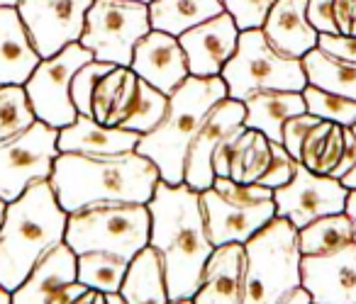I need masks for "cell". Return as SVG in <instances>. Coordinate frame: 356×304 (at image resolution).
<instances>
[{
  "instance_id": "5bb4252c",
  "label": "cell",
  "mask_w": 356,
  "mask_h": 304,
  "mask_svg": "<svg viewBox=\"0 0 356 304\" xmlns=\"http://www.w3.org/2000/svg\"><path fill=\"white\" fill-rule=\"evenodd\" d=\"M244 117H247V108H244L242 100H234V98L220 100V103L210 110L208 117L200 124V129L195 132L193 142H191L188 153H186V185H191L198 192L213 187L215 149H218L220 139H222L225 134L232 132L239 124H244Z\"/></svg>"
},
{
  "instance_id": "f35d334b",
  "label": "cell",
  "mask_w": 356,
  "mask_h": 304,
  "mask_svg": "<svg viewBox=\"0 0 356 304\" xmlns=\"http://www.w3.org/2000/svg\"><path fill=\"white\" fill-rule=\"evenodd\" d=\"M247 129V124H239L234 127L232 132H227L222 139H220L218 149L213 153V171H215V178H229V168H232V153H234V146H237L239 137L242 132Z\"/></svg>"
},
{
  "instance_id": "cb8c5ba5",
  "label": "cell",
  "mask_w": 356,
  "mask_h": 304,
  "mask_svg": "<svg viewBox=\"0 0 356 304\" xmlns=\"http://www.w3.org/2000/svg\"><path fill=\"white\" fill-rule=\"evenodd\" d=\"M244 108H247L244 124L266 134L276 144H283V127L288 119L307 112L302 93L293 90H259L244 100Z\"/></svg>"
},
{
  "instance_id": "3957f363",
  "label": "cell",
  "mask_w": 356,
  "mask_h": 304,
  "mask_svg": "<svg viewBox=\"0 0 356 304\" xmlns=\"http://www.w3.org/2000/svg\"><path fill=\"white\" fill-rule=\"evenodd\" d=\"M69 212L59 205L51 180L30 185L8 202L0 226V285L15 292L54 246L64 244Z\"/></svg>"
},
{
  "instance_id": "74e56055",
  "label": "cell",
  "mask_w": 356,
  "mask_h": 304,
  "mask_svg": "<svg viewBox=\"0 0 356 304\" xmlns=\"http://www.w3.org/2000/svg\"><path fill=\"white\" fill-rule=\"evenodd\" d=\"M296 171H298V161H296V158H293L291 153L286 151V146H283V144L273 142V161H271V168H268V173L261 178V183H259V185L271 187V190H278V187L288 185V183L293 180Z\"/></svg>"
},
{
  "instance_id": "7dc6e473",
  "label": "cell",
  "mask_w": 356,
  "mask_h": 304,
  "mask_svg": "<svg viewBox=\"0 0 356 304\" xmlns=\"http://www.w3.org/2000/svg\"><path fill=\"white\" fill-rule=\"evenodd\" d=\"M351 129H354V134H356V124ZM341 183H344L346 190H356V163H354V168H351V171L346 173L344 178H341Z\"/></svg>"
},
{
  "instance_id": "277c9868",
  "label": "cell",
  "mask_w": 356,
  "mask_h": 304,
  "mask_svg": "<svg viewBox=\"0 0 356 304\" xmlns=\"http://www.w3.org/2000/svg\"><path fill=\"white\" fill-rule=\"evenodd\" d=\"M225 98H229V93L222 76H215V78L188 76L168 95L163 119L139 139L137 146L142 156L156 163L163 183L168 185L186 183V153L191 142L210 110Z\"/></svg>"
},
{
  "instance_id": "7a4b0ae2",
  "label": "cell",
  "mask_w": 356,
  "mask_h": 304,
  "mask_svg": "<svg viewBox=\"0 0 356 304\" xmlns=\"http://www.w3.org/2000/svg\"><path fill=\"white\" fill-rule=\"evenodd\" d=\"M56 200L69 214L90 205L137 202L149 205L156 183L161 180L156 163L139 151L90 156V153H59L51 173Z\"/></svg>"
},
{
  "instance_id": "8fae6325",
  "label": "cell",
  "mask_w": 356,
  "mask_h": 304,
  "mask_svg": "<svg viewBox=\"0 0 356 304\" xmlns=\"http://www.w3.org/2000/svg\"><path fill=\"white\" fill-rule=\"evenodd\" d=\"M273 200H276V217H286L293 226L302 229L320 217L346 212L349 190L339 178L320 176L298 163L293 180L273 190Z\"/></svg>"
},
{
  "instance_id": "1f68e13d",
  "label": "cell",
  "mask_w": 356,
  "mask_h": 304,
  "mask_svg": "<svg viewBox=\"0 0 356 304\" xmlns=\"http://www.w3.org/2000/svg\"><path fill=\"white\" fill-rule=\"evenodd\" d=\"M37 122L25 85H0V142L17 137Z\"/></svg>"
},
{
  "instance_id": "c3c4849f",
  "label": "cell",
  "mask_w": 356,
  "mask_h": 304,
  "mask_svg": "<svg viewBox=\"0 0 356 304\" xmlns=\"http://www.w3.org/2000/svg\"><path fill=\"white\" fill-rule=\"evenodd\" d=\"M346 214L354 219V226H356V190H349V200H346Z\"/></svg>"
},
{
  "instance_id": "ee69618b",
  "label": "cell",
  "mask_w": 356,
  "mask_h": 304,
  "mask_svg": "<svg viewBox=\"0 0 356 304\" xmlns=\"http://www.w3.org/2000/svg\"><path fill=\"white\" fill-rule=\"evenodd\" d=\"M74 304H127L122 294H108V292H98V289H86Z\"/></svg>"
},
{
  "instance_id": "d590c367",
  "label": "cell",
  "mask_w": 356,
  "mask_h": 304,
  "mask_svg": "<svg viewBox=\"0 0 356 304\" xmlns=\"http://www.w3.org/2000/svg\"><path fill=\"white\" fill-rule=\"evenodd\" d=\"M222 3H225V10L234 17L239 32L261 30L271 8L276 6V0H222Z\"/></svg>"
},
{
  "instance_id": "4316f807",
  "label": "cell",
  "mask_w": 356,
  "mask_h": 304,
  "mask_svg": "<svg viewBox=\"0 0 356 304\" xmlns=\"http://www.w3.org/2000/svg\"><path fill=\"white\" fill-rule=\"evenodd\" d=\"M344 156V127L330 119H317L300 144L298 163L320 176H332Z\"/></svg>"
},
{
  "instance_id": "52a82bcc",
  "label": "cell",
  "mask_w": 356,
  "mask_h": 304,
  "mask_svg": "<svg viewBox=\"0 0 356 304\" xmlns=\"http://www.w3.org/2000/svg\"><path fill=\"white\" fill-rule=\"evenodd\" d=\"M227 93L234 100H247L259 90H293L302 93L307 88V76L302 59L286 54L271 44L264 30L239 32V44L234 56L222 71Z\"/></svg>"
},
{
  "instance_id": "b9f144b4",
  "label": "cell",
  "mask_w": 356,
  "mask_h": 304,
  "mask_svg": "<svg viewBox=\"0 0 356 304\" xmlns=\"http://www.w3.org/2000/svg\"><path fill=\"white\" fill-rule=\"evenodd\" d=\"M337 35L356 37V0H334Z\"/></svg>"
},
{
  "instance_id": "7402d4cb",
  "label": "cell",
  "mask_w": 356,
  "mask_h": 304,
  "mask_svg": "<svg viewBox=\"0 0 356 304\" xmlns=\"http://www.w3.org/2000/svg\"><path fill=\"white\" fill-rule=\"evenodd\" d=\"M79 273V255L69 248V244H59L35 265L27 280L13 292V304H49L51 297L74 282Z\"/></svg>"
},
{
  "instance_id": "7bdbcfd3",
  "label": "cell",
  "mask_w": 356,
  "mask_h": 304,
  "mask_svg": "<svg viewBox=\"0 0 356 304\" xmlns=\"http://www.w3.org/2000/svg\"><path fill=\"white\" fill-rule=\"evenodd\" d=\"M356 163V134L351 127H344V156H341V163L337 166V171L332 173V178H344L346 173L354 168Z\"/></svg>"
},
{
  "instance_id": "30bf717a",
  "label": "cell",
  "mask_w": 356,
  "mask_h": 304,
  "mask_svg": "<svg viewBox=\"0 0 356 304\" xmlns=\"http://www.w3.org/2000/svg\"><path fill=\"white\" fill-rule=\"evenodd\" d=\"M93 59V51L86 49L81 42H74L59 54L40 61L35 74L25 83L27 98H30L37 119L56 129H64L76 122L79 110L71 100V81L81 66Z\"/></svg>"
},
{
  "instance_id": "9a60e30c",
  "label": "cell",
  "mask_w": 356,
  "mask_h": 304,
  "mask_svg": "<svg viewBox=\"0 0 356 304\" xmlns=\"http://www.w3.org/2000/svg\"><path fill=\"white\" fill-rule=\"evenodd\" d=\"M178 42L186 51L191 76L215 78V76H222L227 61L237 51L239 27L229 12H222L213 20L195 25L193 30L184 32Z\"/></svg>"
},
{
  "instance_id": "4fadbf2b",
  "label": "cell",
  "mask_w": 356,
  "mask_h": 304,
  "mask_svg": "<svg viewBox=\"0 0 356 304\" xmlns=\"http://www.w3.org/2000/svg\"><path fill=\"white\" fill-rule=\"evenodd\" d=\"M300 278L315 304H356V241L325 255H302Z\"/></svg>"
},
{
  "instance_id": "7c38bea8",
  "label": "cell",
  "mask_w": 356,
  "mask_h": 304,
  "mask_svg": "<svg viewBox=\"0 0 356 304\" xmlns=\"http://www.w3.org/2000/svg\"><path fill=\"white\" fill-rule=\"evenodd\" d=\"M93 0H17V12L42 59L81 42Z\"/></svg>"
},
{
  "instance_id": "d4e9b609",
  "label": "cell",
  "mask_w": 356,
  "mask_h": 304,
  "mask_svg": "<svg viewBox=\"0 0 356 304\" xmlns=\"http://www.w3.org/2000/svg\"><path fill=\"white\" fill-rule=\"evenodd\" d=\"M120 294L127 304H171L161 255L152 246L132 258Z\"/></svg>"
},
{
  "instance_id": "5b68a950",
  "label": "cell",
  "mask_w": 356,
  "mask_h": 304,
  "mask_svg": "<svg viewBox=\"0 0 356 304\" xmlns=\"http://www.w3.org/2000/svg\"><path fill=\"white\" fill-rule=\"evenodd\" d=\"M244 304H278L291 289L302 285L298 226H293L286 217H273L244 244Z\"/></svg>"
},
{
  "instance_id": "8992f818",
  "label": "cell",
  "mask_w": 356,
  "mask_h": 304,
  "mask_svg": "<svg viewBox=\"0 0 356 304\" xmlns=\"http://www.w3.org/2000/svg\"><path fill=\"white\" fill-rule=\"evenodd\" d=\"M152 214L147 205L137 202H108L90 205L69 214L66 244L76 255L103 251L132 260L149 246Z\"/></svg>"
},
{
  "instance_id": "816d5d0a",
  "label": "cell",
  "mask_w": 356,
  "mask_h": 304,
  "mask_svg": "<svg viewBox=\"0 0 356 304\" xmlns=\"http://www.w3.org/2000/svg\"><path fill=\"white\" fill-rule=\"evenodd\" d=\"M0 6H17V0H0Z\"/></svg>"
},
{
  "instance_id": "f907efd6",
  "label": "cell",
  "mask_w": 356,
  "mask_h": 304,
  "mask_svg": "<svg viewBox=\"0 0 356 304\" xmlns=\"http://www.w3.org/2000/svg\"><path fill=\"white\" fill-rule=\"evenodd\" d=\"M6 207H8V202L0 200V226H3V217H6Z\"/></svg>"
},
{
  "instance_id": "9c48e42d",
  "label": "cell",
  "mask_w": 356,
  "mask_h": 304,
  "mask_svg": "<svg viewBox=\"0 0 356 304\" xmlns=\"http://www.w3.org/2000/svg\"><path fill=\"white\" fill-rule=\"evenodd\" d=\"M59 153V129L42 119L0 142V200L15 202L30 185L49 180Z\"/></svg>"
},
{
  "instance_id": "d6986e66",
  "label": "cell",
  "mask_w": 356,
  "mask_h": 304,
  "mask_svg": "<svg viewBox=\"0 0 356 304\" xmlns=\"http://www.w3.org/2000/svg\"><path fill=\"white\" fill-rule=\"evenodd\" d=\"M42 56L15 6H0V85H25Z\"/></svg>"
},
{
  "instance_id": "6da1fadb",
  "label": "cell",
  "mask_w": 356,
  "mask_h": 304,
  "mask_svg": "<svg viewBox=\"0 0 356 304\" xmlns=\"http://www.w3.org/2000/svg\"><path fill=\"white\" fill-rule=\"evenodd\" d=\"M147 207L152 214L149 246L161 255L168 299H193L215 251L208 236L200 192L186 183L168 185L159 180Z\"/></svg>"
},
{
  "instance_id": "f1b7e54d",
  "label": "cell",
  "mask_w": 356,
  "mask_h": 304,
  "mask_svg": "<svg viewBox=\"0 0 356 304\" xmlns=\"http://www.w3.org/2000/svg\"><path fill=\"white\" fill-rule=\"evenodd\" d=\"M356 241V226L346 212L327 214L298 229V244L302 255H325Z\"/></svg>"
},
{
  "instance_id": "60d3db41",
  "label": "cell",
  "mask_w": 356,
  "mask_h": 304,
  "mask_svg": "<svg viewBox=\"0 0 356 304\" xmlns=\"http://www.w3.org/2000/svg\"><path fill=\"white\" fill-rule=\"evenodd\" d=\"M317 47L322 51L332 56H339V59L354 61L356 64V37H346V35H320Z\"/></svg>"
},
{
  "instance_id": "83f0119b",
  "label": "cell",
  "mask_w": 356,
  "mask_h": 304,
  "mask_svg": "<svg viewBox=\"0 0 356 304\" xmlns=\"http://www.w3.org/2000/svg\"><path fill=\"white\" fill-rule=\"evenodd\" d=\"M302 69H305L307 76V85H315V88L330 90V93H337L341 98L356 100L354 61L332 56L327 51H322L320 47H315V49L302 56Z\"/></svg>"
},
{
  "instance_id": "2e32d148",
  "label": "cell",
  "mask_w": 356,
  "mask_h": 304,
  "mask_svg": "<svg viewBox=\"0 0 356 304\" xmlns=\"http://www.w3.org/2000/svg\"><path fill=\"white\" fill-rule=\"evenodd\" d=\"M200 202H203L208 236L215 248L225 244H247L257 231H261L276 217V200L242 207L225 200L215 187L200 192Z\"/></svg>"
},
{
  "instance_id": "ac0fdd59",
  "label": "cell",
  "mask_w": 356,
  "mask_h": 304,
  "mask_svg": "<svg viewBox=\"0 0 356 304\" xmlns=\"http://www.w3.org/2000/svg\"><path fill=\"white\" fill-rule=\"evenodd\" d=\"M247 278V251L244 244L218 246L203 273V285L195 292L193 304H244Z\"/></svg>"
},
{
  "instance_id": "f546056e",
  "label": "cell",
  "mask_w": 356,
  "mask_h": 304,
  "mask_svg": "<svg viewBox=\"0 0 356 304\" xmlns=\"http://www.w3.org/2000/svg\"><path fill=\"white\" fill-rule=\"evenodd\" d=\"M273 161V142L257 129H244L232 153L229 178L244 185H259Z\"/></svg>"
},
{
  "instance_id": "d6a6232c",
  "label": "cell",
  "mask_w": 356,
  "mask_h": 304,
  "mask_svg": "<svg viewBox=\"0 0 356 304\" xmlns=\"http://www.w3.org/2000/svg\"><path fill=\"white\" fill-rule=\"evenodd\" d=\"M166 108H168V95L156 90L154 85H149L147 81L139 78V98H137V105H134L132 115L124 119L122 129H129V132H139L149 134L159 122L163 119L166 115Z\"/></svg>"
},
{
  "instance_id": "f6af8a7d",
  "label": "cell",
  "mask_w": 356,
  "mask_h": 304,
  "mask_svg": "<svg viewBox=\"0 0 356 304\" xmlns=\"http://www.w3.org/2000/svg\"><path fill=\"white\" fill-rule=\"evenodd\" d=\"M86 289H88V287H86V285H81L79 280H74V282H66L64 287H59V292L51 297L49 304H74L76 299L86 292Z\"/></svg>"
},
{
  "instance_id": "bcb514c9",
  "label": "cell",
  "mask_w": 356,
  "mask_h": 304,
  "mask_svg": "<svg viewBox=\"0 0 356 304\" xmlns=\"http://www.w3.org/2000/svg\"><path fill=\"white\" fill-rule=\"evenodd\" d=\"M278 304H312V297H310V292L300 285V287L291 289V292H288Z\"/></svg>"
},
{
  "instance_id": "836d02e7",
  "label": "cell",
  "mask_w": 356,
  "mask_h": 304,
  "mask_svg": "<svg viewBox=\"0 0 356 304\" xmlns=\"http://www.w3.org/2000/svg\"><path fill=\"white\" fill-rule=\"evenodd\" d=\"M302 98H305L307 112L315 115V117L330 119V122H337L341 127H354L356 124V100L341 98V95L315 88V85H307L302 90Z\"/></svg>"
},
{
  "instance_id": "44dd1931",
  "label": "cell",
  "mask_w": 356,
  "mask_h": 304,
  "mask_svg": "<svg viewBox=\"0 0 356 304\" xmlns=\"http://www.w3.org/2000/svg\"><path fill=\"white\" fill-rule=\"evenodd\" d=\"M307 3L310 0H276L261 27L276 49L296 59H302L307 51L315 49L320 40V32L307 20Z\"/></svg>"
},
{
  "instance_id": "f5cc1de1",
  "label": "cell",
  "mask_w": 356,
  "mask_h": 304,
  "mask_svg": "<svg viewBox=\"0 0 356 304\" xmlns=\"http://www.w3.org/2000/svg\"><path fill=\"white\" fill-rule=\"evenodd\" d=\"M171 304H193V299H181V302H171Z\"/></svg>"
},
{
  "instance_id": "ab89813d",
  "label": "cell",
  "mask_w": 356,
  "mask_h": 304,
  "mask_svg": "<svg viewBox=\"0 0 356 304\" xmlns=\"http://www.w3.org/2000/svg\"><path fill=\"white\" fill-rule=\"evenodd\" d=\"M307 20L320 35H337L334 0H310L307 3Z\"/></svg>"
},
{
  "instance_id": "681fc988",
  "label": "cell",
  "mask_w": 356,
  "mask_h": 304,
  "mask_svg": "<svg viewBox=\"0 0 356 304\" xmlns=\"http://www.w3.org/2000/svg\"><path fill=\"white\" fill-rule=\"evenodd\" d=\"M0 304H13V292L0 285Z\"/></svg>"
},
{
  "instance_id": "4dcf8cb0",
  "label": "cell",
  "mask_w": 356,
  "mask_h": 304,
  "mask_svg": "<svg viewBox=\"0 0 356 304\" xmlns=\"http://www.w3.org/2000/svg\"><path fill=\"white\" fill-rule=\"evenodd\" d=\"M132 260L122 258L115 253H103V251H90V253L79 255V273L76 280L86 285L88 289H98V292L118 294L122 289L124 275L129 270Z\"/></svg>"
},
{
  "instance_id": "11a10c76",
  "label": "cell",
  "mask_w": 356,
  "mask_h": 304,
  "mask_svg": "<svg viewBox=\"0 0 356 304\" xmlns=\"http://www.w3.org/2000/svg\"><path fill=\"white\" fill-rule=\"evenodd\" d=\"M312 304H315V302H312Z\"/></svg>"
},
{
  "instance_id": "e0dca14e",
  "label": "cell",
  "mask_w": 356,
  "mask_h": 304,
  "mask_svg": "<svg viewBox=\"0 0 356 304\" xmlns=\"http://www.w3.org/2000/svg\"><path fill=\"white\" fill-rule=\"evenodd\" d=\"M129 69L161 93L171 95L191 76L186 51L178 37L152 30L137 47Z\"/></svg>"
},
{
  "instance_id": "ba28073f",
  "label": "cell",
  "mask_w": 356,
  "mask_h": 304,
  "mask_svg": "<svg viewBox=\"0 0 356 304\" xmlns=\"http://www.w3.org/2000/svg\"><path fill=\"white\" fill-rule=\"evenodd\" d=\"M152 32L149 3L139 0H93L81 44L98 61L132 66L134 47Z\"/></svg>"
},
{
  "instance_id": "db71d44e",
  "label": "cell",
  "mask_w": 356,
  "mask_h": 304,
  "mask_svg": "<svg viewBox=\"0 0 356 304\" xmlns=\"http://www.w3.org/2000/svg\"><path fill=\"white\" fill-rule=\"evenodd\" d=\"M139 3H152V0H139Z\"/></svg>"
},
{
  "instance_id": "ffe728a7",
  "label": "cell",
  "mask_w": 356,
  "mask_h": 304,
  "mask_svg": "<svg viewBox=\"0 0 356 304\" xmlns=\"http://www.w3.org/2000/svg\"><path fill=\"white\" fill-rule=\"evenodd\" d=\"M139 132H129L122 127H108L95 122L88 115H79L74 124L59 129L61 153H90V156H110V153L137 151Z\"/></svg>"
},
{
  "instance_id": "8d00e7d4",
  "label": "cell",
  "mask_w": 356,
  "mask_h": 304,
  "mask_svg": "<svg viewBox=\"0 0 356 304\" xmlns=\"http://www.w3.org/2000/svg\"><path fill=\"white\" fill-rule=\"evenodd\" d=\"M213 187L225 197V200L234 202V205L242 207H254V205H264V202L273 200V190L264 185H244L237 183L232 178H215Z\"/></svg>"
},
{
  "instance_id": "484cf974",
  "label": "cell",
  "mask_w": 356,
  "mask_h": 304,
  "mask_svg": "<svg viewBox=\"0 0 356 304\" xmlns=\"http://www.w3.org/2000/svg\"><path fill=\"white\" fill-rule=\"evenodd\" d=\"M222 12H227L222 0H152L149 3L152 30L168 32L173 37H181L195 25L213 20Z\"/></svg>"
},
{
  "instance_id": "e575fe53",
  "label": "cell",
  "mask_w": 356,
  "mask_h": 304,
  "mask_svg": "<svg viewBox=\"0 0 356 304\" xmlns=\"http://www.w3.org/2000/svg\"><path fill=\"white\" fill-rule=\"evenodd\" d=\"M115 64H108V61H88L86 66H81L76 71L74 81H71V100H74L79 115H88L90 117V98H93V90L98 85V81L113 69Z\"/></svg>"
},
{
  "instance_id": "603a6c76",
  "label": "cell",
  "mask_w": 356,
  "mask_h": 304,
  "mask_svg": "<svg viewBox=\"0 0 356 304\" xmlns=\"http://www.w3.org/2000/svg\"><path fill=\"white\" fill-rule=\"evenodd\" d=\"M139 98V76L129 66H113L98 81L90 98V117L108 127H122Z\"/></svg>"
}]
</instances>
